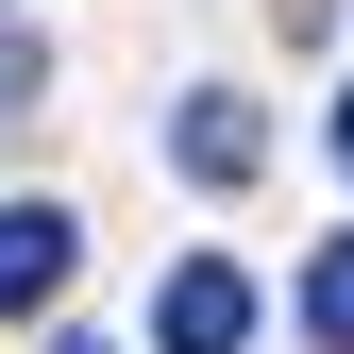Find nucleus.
<instances>
[{"label":"nucleus","instance_id":"obj_5","mask_svg":"<svg viewBox=\"0 0 354 354\" xmlns=\"http://www.w3.org/2000/svg\"><path fill=\"white\" fill-rule=\"evenodd\" d=\"M51 354H118V337H51Z\"/></svg>","mask_w":354,"mask_h":354},{"label":"nucleus","instance_id":"obj_2","mask_svg":"<svg viewBox=\"0 0 354 354\" xmlns=\"http://www.w3.org/2000/svg\"><path fill=\"white\" fill-rule=\"evenodd\" d=\"M68 203H0V304H17V321H34V304H68Z\"/></svg>","mask_w":354,"mask_h":354},{"label":"nucleus","instance_id":"obj_4","mask_svg":"<svg viewBox=\"0 0 354 354\" xmlns=\"http://www.w3.org/2000/svg\"><path fill=\"white\" fill-rule=\"evenodd\" d=\"M304 337H321V354H354V236L304 270Z\"/></svg>","mask_w":354,"mask_h":354},{"label":"nucleus","instance_id":"obj_6","mask_svg":"<svg viewBox=\"0 0 354 354\" xmlns=\"http://www.w3.org/2000/svg\"><path fill=\"white\" fill-rule=\"evenodd\" d=\"M337 169H354V102H337Z\"/></svg>","mask_w":354,"mask_h":354},{"label":"nucleus","instance_id":"obj_1","mask_svg":"<svg viewBox=\"0 0 354 354\" xmlns=\"http://www.w3.org/2000/svg\"><path fill=\"white\" fill-rule=\"evenodd\" d=\"M152 337H169V354H253V270L186 253V270H169V304H152Z\"/></svg>","mask_w":354,"mask_h":354},{"label":"nucleus","instance_id":"obj_3","mask_svg":"<svg viewBox=\"0 0 354 354\" xmlns=\"http://www.w3.org/2000/svg\"><path fill=\"white\" fill-rule=\"evenodd\" d=\"M169 152H186V186H253V169H270V118H253V102H186Z\"/></svg>","mask_w":354,"mask_h":354}]
</instances>
